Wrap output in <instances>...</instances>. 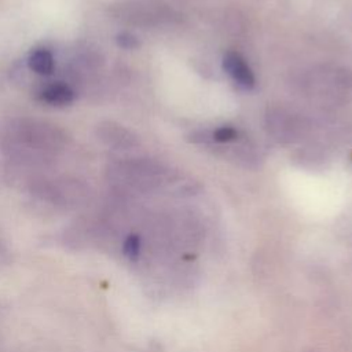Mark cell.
Returning <instances> with one entry per match:
<instances>
[{
    "mask_svg": "<svg viewBox=\"0 0 352 352\" xmlns=\"http://www.w3.org/2000/svg\"><path fill=\"white\" fill-rule=\"evenodd\" d=\"M66 138L59 126L48 121L16 118L6 126L1 148L18 166H45L63 151Z\"/></svg>",
    "mask_w": 352,
    "mask_h": 352,
    "instance_id": "1",
    "label": "cell"
},
{
    "mask_svg": "<svg viewBox=\"0 0 352 352\" xmlns=\"http://www.w3.org/2000/svg\"><path fill=\"white\" fill-rule=\"evenodd\" d=\"M111 14L116 19L129 25H154L162 16L161 6L155 0H125L114 4Z\"/></svg>",
    "mask_w": 352,
    "mask_h": 352,
    "instance_id": "2",
    "label": "cell"
},
{
    "mask_svg": "<svg viewBox=\"0 0 352 352\" xmlns=\"http://www.w3.org/2000/svg\"><path fill=\"white\" fill-rule=\"evenodd\" d=\"M155 175L153 165L143 160H125L111 164L107 168L109 179L118 186L143 187Z\"/></svg>",
    "mask_w": 352,
    "mask_h": 352,
    "instance_id": "3",
    "label": "cell"
},
{
    "mask_svg": "<svg viewBox=\"0 0 352 352\" xmlns=\"http://www.w3.org/2000/svg\"><path fill=\"white\" fill-rule=\"evenodd\" d=\"M96 138L107 147L126 150L136 146L135 135L125 126L114 121H102L96 126Z\"/></svg>",
    "mask_w": 352,
    "mask_h": 352,
    "instance_id": "4",
    "label": "cell"
},
{
    "mask_svg": "<svg viewBox=\"0 0 352 352\" xmlns=\"http://www.w3.org/2000/svg\"><path fill=\"white\" fill-rule=\"evenodd\" d=\"M223 67L239 87L245 89H252L254 87L256 80L253 72L238 52H227L223 58Z\"/></svg>",
    "mask_w": 352,
    "mask_h": 352,
    "instance_id": "5",
    "label": "cell"
},
{
    "mask_svg": "<svg viewBox=\"0 0 352 352\" xmlns=\"http://www.w3.org/2000/svg\"><path fill=\"white\" fill-rule=\"evenodd\" d=\"M74 89L63 81L50 82L38 91V99L50 106H67L74 100Z\"/></svg>",
    "mask_w": 352,
    "mask_h": 352,
    "instance_id": "6",
    "label": "cell"
},
{
    "mask_svg": "<svg viewBox=\"0 0 352 352\" xmlns=\"http://www.w3.org/2000/svg\"><path fill=\"white\" fill-rule=\"evenodd\" d=\"M28 66L40 76H50L55 70V58L48 48H34L28 58Z\"/></svg>",
    "mask_w": 352,
    "mask_h": 352,
    "instance_id": "7",
    "label": "cell"
},
{
    "mask_svg": "<svg viewBox=\"0 0 352 352\" xmlns=\"http://www.w3.org/2000/svg\"><path fill=\"white\" fill-rule=\"evenodd\" d=\"M238 132L232 126H220L212 133V139L216 142H231L236 138Z\"/></svg>",
    "mask_w": 352,
    "mask_h": 352,
    "instance_id": "8",
    "label": "cell"
},
{
    "mask_svg": "<svg viewBox=\"0 0 352 352\" xmlns=\"http://www.w3.org/2000/svg\"><path fill=\"white\" fill-rule=\"evenodd\" d=\"M117 43H118V45H121L122 48H126V50H132V48H136L139 45L138 38L133 34L126 33V32L118 34Z\"/></svg>",
    "mask_w": 352,
    "mask_h": 352,
    "instance_id": "9",
    "label": "cell"
}]
</instances>
